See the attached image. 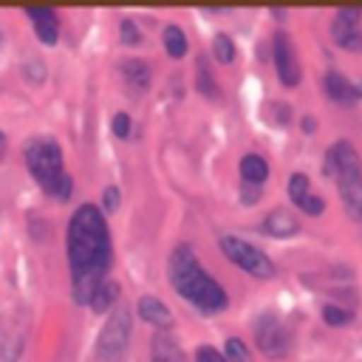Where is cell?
<instances>
[{
    "instance_id": "cell-5",
    "label": "cell",
    "mask_w": 362,
    "mask_h": 362,
    "mask_svg": "<svg viewBox=\"0 0 362 362\" xmlns=\"http://www.w3.org/2000/svg\"><path fill=\"white\" fill-rule=\"evenodd\" d=\"M127 337H130V308H119L105 328L99 331V342H96V362H119L124 348H127Z\"/></svg>"
},
{
    "instance_id": "cell-27",
    "label": "cell",
    "mask_w": 362,
    "mask_h": 362,
    "mask_svg": "<svg viewBox=\"0 0 362 362\" xmlns=\"http://www.w3.org/2000/svg\"><path fill=\"white\" fill-rule=\"evenodd\" d=\"M113 133H116L119 139H127V136H130V116H127V113H116V116H113Z\"/></svg>"
},
{
    "instance_id": "cell-17",
    "label": "cell",
    "mask_w": 362,
    "mask_h": 362,
    "mask_svg": "<svg viewBox=\"0 0 362 362\" xmlns=\"http://www.w3.org/2000/svg\"><path fill=\"white\" fill-rule=\"evenodd\" d=\"M164 48H167V54L175 57V59L187 54V37H184V31H181L178 25H167V28H164Z\"/></svg>"
},
{
    "instance_id": "cell-31",
    "label": "cell",
    "mask_w": 362,
    "mask_h": 362,
    "mask_svg": "<svg viewBox=\"0 0 362 362\" xmlns=\"http://www.w3.org/2000/svg\"><path fill=\"white\" fill-rule=\"evenodd\" d=\"M303 130H314V119H303Z\"/></svg>"
},
{
    "instance_id": "cell-29",
    "label": "cell",
    "mask_w": 362,
    "mask_h": 362,
    "mask_svg": "<svg viewBox=\"0 0 362 362\" xmlns=\"http://www.w3.org/2000/svg\"><path fill=\"white\" fill-rule=\"evenodd\" d=\"M71 192H74V181H71V175H65L62 181H59V187H57V198H62V201H68L71 198Z\"/></svg>"
},
{
    "instance_id": "cell-24",
    "label": "cell",
    "mask_w": 362,
    "mask_h": 362,
    "mask_svg": "<svg viewBox=\"0 0 362 362\" xmlns=\"http://www.w3.org/2000/svg\"><path fill=\"white\" fill-rule=\"evenodd\" d=\"M139 40H141V34H139L136 23L133 20H122V42L124 45H136Z\"/></svg>"
},
{
    "instance_id": "cell-28",
    "label": "cell",
    "mask_w": 362,
    "mask_h": 362,
    "mask_svg": "<svg viewBox=\"0 0 362 362\" xmlns=\"http://www.w3.org/2000/svg\"><path fill=\"white\" fill-rule=\"evenodd\" d=\"M119 201H122L119 189H116V187H107V189H105V195H102V204H105V209H107V212H113V209L119 206Z\"/></svg>"
},
{
    "instance_id": "cell-30",
    "label": "cell",
    "mask_w": 362,
    "mask_h": 362,
    "mask_svg": "<svg viewBox=\"0 0 362 362\" xmlns=\"http://www.w3.org/2000/svg\"><path fill=\"white\" fill-rule=\"evenodd\" d=\"M257 195H260V192H257V187H255V189H249V184L243 187V201H246V204H252V201H257Z\"/></svg>"
},
{
    "instance_id": "cell-2",
    "label": "cell",
    "mask_w": 362,
    "mask_h": 362,
    "mask_svg": "<svg viewBox=\"0 0 362 362\" xmlns=\"http://www.w3.org/2000/svg\"><path fill=\"white\" fill-rule=\"evenodd\" d=\"M170 283L173 288L187 300L192 303L198 311L204 314H215V311H223L229 297L226 291L218 286L215 277L206 274V269L195 260V255L187 249V246H178L173 255H170Z\"/></svg>"
},
{
    "instance_id": "cell-3",
    "label": "cell",
    "mask_w": 362,
    "mask_h": 362,
    "mask_svg": "<svg viewBox=\"0 0 362 362\" xmlns=\"http://www.w3.org/2000/svg\"><path fill=\"white\" fill-rule=\"evenodd\" d=\"M322 170H325V175H331L337 181L345 212L354 221H362V164H359V153L354 150V144L351 141L331 144L325 153Z\"/></svg>"
},
{
    "instance_id": "cell-8",
    "label": "cell",
    "mask_w": 362,
    "mask_h": 362,
    "mask_svg": "<svg viewBox=\"0 0 362 362\" xmlns=\"http://www.w3.org/2000/svg\"><path fill=\"white\" fill-rule=\"evenodd\" d=\"M362 8L354 6V8H339L334 14V23H331V34L337 40L339 48L345 51H362Z\"/></svg>"
},
{
    "instance_id": "cell-6",
    "label": "cell",
    "mask_w": 362,
    "mask_h": 362,
    "mask_svg": "<svg viewBox=\"0 0 362 362\" xmlns=\"http://www.w3.org/2000/svg\"><path fill=\"white\" fill-rule=\"evenodd\" d=\"M221 249H223V255H226L232 263H238V266H240L243 272H249L252 277L266 280V277L274 274V263H272L260 249H255L252 243H246V240H240V238H232V235L221 238Z\"/></svg>"
},
{
    "instance_id": "cell-18",
    "label": "cell",
    "mask_w": 362,
    "mask_h": 362,
    "mask_svg": "<svg viewBox=\"0 0 362 362\" xmlns=\"http://www.w3.org/2000/svg\"><path fill=\"white\" fill-rule=\"evenodd\" d=\"M116 291H119V286L116 283H102L99 288H96V294H93V300L88 303L93 311H107L110 305H113V300H116Z\"/></svg>"
},
{
    "instance_id": "cell-19",
    "label": "cell",
    "mask_w": 362,
    "mask_h": 362,
    "mask_svg": "<svg viewBox=\"0 0 362 362\" xmlns=\"http://www.w3.org/2000/svg\"><path fill=\"white\" fill-rule=\"evenodd\" d=\"M198 90H201L204 96H209V99L218 96V85H215V79H212V74H209L204 57H198Z\"/></svg>"
},
{
    "instance_id": "cell-7",
    "label": "cell",
    "mask_w": 362,
    "mask_h": 362,
    "mask_svg": "<svg viewBox=\"0 0 362 362\" xmlns=\"http://www.w3.org/2000/svg\"><path fill=\"white\" fill-rule=\"evenodd\" d=\"M255 339H257V348L269 356V359H280L288 354V331L286 325L280 322V317L274 314H263L257 322H255Z\"/></svg>"
},
{
    "instance_id": "cell-32",
    "label": "cell",
    "mask_w": 362,
    "mask_h": 362,
    "mask_svg": "<svg viewBox=\"0 0 362 362\" xmlns=\"http://www.w3.org/2000/svg\"><path fill=\"white\" fill-rule=\"evenodd\" d=\"M354 93H356V99H362V82H359V85H354Z\"/></svg>"
},
{
    "instance_id": "cell-33",
    "label": "cell",
    "mask_w": 362,
    "mask_h": 362,
    "mask_svg": "<svg viewBox=\"0 0 362 362\" xmlns=\"http://www.w3.org/2000/svg\"><path fill=\"white\" fill-rule=\"evenodd\" d=\"M0 150H3V133H0Z\"/></svg>"
},
{
    "instance_id": "cell-22",
    "label": "cell",
    "mask_w": 362,
    "mask_h": 362,
    "mask_svg": "<svg viewBox=\"0 0 362 362\" xmlns=\"http://www.w3.org/2000/svg\"><path fill=\"white\" fill-rule=\"evenodd\" d=\"M226 362H252V354L243 345V339H238V337L226 339Z\"/></svg>"
},
{
    "instance_id": "cell-16",
    "label": "cell",
    "mask_w": 362,
    "mask_h": 362,
    "mask_svg": "<svg viewBox=\"0 0 362 362\" xmlns=\"http://www.w3.org/2000/svg\"><path fill=\"white\" fill-rule=\"evenodd\" d=\"M153 362H184L181 348L175 345L173 337L158 334V337L153 339Z\"/></svg>"
},
{
    "instance_id": "cell-4",
    "label": "cell",
    "mask_w": 362,
    "mask_h": 362,
    "mask_svg": "<svg viewBox=\"0 0 362 362\" xmlns=\"http://www.w3.org/2000/svg\"><path fill=\"white\" fill-rule=\"evenodd\" d=\"M25 164L31 170V175L40 181V187L45 192H57L59 181L65 178V170H62V150L54 139L48 136H40V139H31L25 144Z\"/></svg>"
},
{
    "instance_id": "cell-21",
    "label": "cell",
    "mask_w": 362,
    "mask_h": 362,
    "mask_svg": "<svg viewBox=\"0 0 362 362\" xmlns=\"http://www.w3.org/2000/svg\"><path fill=\"white\" fill-rule=\"evenodd\" d=\"M288 198H291L297 206L308 198V178H305L303 173H294V175L288 178Z\"/></svg>"
},
{
    "instance_id": "cell-9",
    "label": "cell",
    "mask_w": 362,
    "mask_h": 362,
    "mask_svg": "<svg viewBox=\"0 0 362 362\" xmlns=\"http://www.w3.org/2000/svg\"><path fill=\"white\" fill-rule=\"evenodd\" d=\"M274 68H277V76L286 88H294L300 82V65H297V57H294V45L288 40V34H274Z\"/></svg>"
},
{
    "instance_id": "cell-15",
    "label": "cell",
    "mask_w": 362,
    "mask_h": 362,
    "mask_svg": "<svg viewBox=\"0 0 362 362\" xmlns=\"http://www.w3.org/2000/svg\"><path fill=\"white\" fill-rule=\"evenodd\" d=\"M122 74H124V82H127V88H130L133 93L147 90V85H150V68H147V62L130 59V62L122 65Z\"/></svg>"
},
{
    "instance_id": "cell-26",
    "label": "cell",
    "mask_w": 362,
    "mask_h": 362,
    "mask_svg": "<svg viewBox=\"0 0 362 362\" xmlns=\"http://www.w3.org/2000/svg\"><path fill=\"white\" fill-rule=\"evenodd\" d=\"M195 362H226V356L218 354V351L209 348V345H201V348L195 351Z\"/></svg>"
},
{
    "instance_id": "cell-1",
    "label": "cell",
    "mask_w": 362,
    "mask_h": 362,
    "mask_svg": "<svg viewBox=\"0 0 362 362\" xmlns=\"http://www.w3.org/2000/svg\"><path fill=\"white\" fill-rule=\"evenodd\" d=\"M68 266H71V294L79 305H88L113 260L110 232L105 215L93 204H82L68 221Z\"/></svg>"
},
{
    "instance_id": "cell-12",
    "label": "cell",
    "mask_w": 362,
    "mask_h": 362,
    "mask_svg": "<svg viewBox=\"0 0 362 362\" xmlns=\"http://www.w3.org/2000/svg\"><path fill=\"white\" fill-rule=\"evenodd\" d=\"M139 317L147 320L156 328H170L173 325V314L158 297H141L139 300Z\"/></svg>"
},
{
    "instance_id": "cell-23",
    "label": "cell",
    "mask_w": 362,
    "mask_h": 362,
    "mask_svg": "<svg viewBox=\"0 0 362 362\" xmlns=\"http://www.w3.org/2000/svg\"><path fill=\"white\" fill-rule=\"evenodd\" d=\"M322 320H325L328 325H351L354 314L345 311V308H339V305H325V308H322Z\"/></svg>"
},
{
    "instance_id": "cell-13",
    "label": "cell",
    "mask_w": 362,
    "mask_h": 362,
    "mask_svg": "<svg viewBox=\"0 0 362 362\" xmlns=\"http://www.w3.org/2000/svg\"><path fill=\"white\" fill-rule=\"evenodd\" d=\"M322 88H325L328 99H334V102H339V105H351V102H356L354 85H351L339 71H328L325 79H322Z\"/></svg>"
},
{
    "instance_id": "cell-10",
    "label": "cell",
    "mask_w": 362,
    "mask_h": 362,
    "mask_svg": "<svg viewBox=\"0 0 362 362\" xmlns=\"http://www.w3.org/2000/svg\"><path fill=\"white\" fill-rule=\"evenodd\" d=\"M25 14L34 20V31L45 45H54L59 37V23L54 8H25Z\"/></svg>"
},
{
    "instance_id": "cell-14",
    "label": "cell",
    "mask_w": 362,
    "mask_h": 362,
    "mask_svg": "<svg viewBox=\"0 0 362 362\" xmlns=\"http://www.w3.org/2000/svg\"><path fill=\"white\" fill-rule=\"evenodd\" d=\"M240 175H243L246 184L260 187V184L266 181V175H269V164H266V158L257 156V153H246V156L240 158Z\"/></svg>"
},
{
    "instance_id": "cell-11",
    "label": "cell",
    "mask_w": 362,
    "mask_h": 362,
    "mask_svg": "<svg viewBox=\"0 0 362 362\" xmlns=\"http://www.w3.org/2000/svg\"><path fill=\"white\" fill-rule=\"evenodd\" d=\"M297 229H300V223L286 209H274L263 221V232L272 235V238H291V235H297Z\"/></svg>"
},
{
    "instance_id": "cell-25",
    "label": "cell",
    "mask_w": 362,
    "mask_h": 362,
    "mask_svg": "<svg viewBox=\"0 0 362 362\" xmlns=\"http://www.w3.org/2000/svg\"><path fill=\"white\" fill-rule=\"evenodd\" d=\"M300 209H303L305 215H322V209H325V201H322L320 195H311V192H308V198L300 204Z\"/></svg>"
},
{
    "instance_id": "cell-20",
    "label": "cell",
    "mask_w": 362,
    "mask_h": 362,
    "mask_svg": "<svg viewBox=\"0 0 362 362\" xmlns=\"http://www.w3.org/2000/svg\"><path fill=\"white\" fill-rule=\"evenodd\" d=\"M212 51H215V59H218L221 65H229V62L235 59V45H232V40H229L226 34H218V37H215Z\"/></svg>"
}]
</instances>
